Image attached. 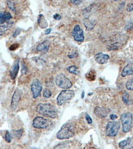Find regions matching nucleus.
<instances>
[{"label":"nucleus","instance_id":"1","mask_svg":"<svg viewBox=\"0 0 133 149\" xmlns=\"http://www.w3.org/2000/svg\"><path fill=\"white\" fill-rule=\"evenodd\" d=\"M36 110L43 116L55 118L57 116V111L54 105L51 104H39L36 106Z\"/></svg>","mask_w":133,"mask_h":149},{"label":"nucleus","instance_id":"2","mask_svg":"<svg viewBox=\"0 0 133 149\" xmlns=\"http://www.w3.org/2000/svg\"><path fill=\"white\" fill-rule=\"evenodd\" d=\"M75 127L72 124L63 125L57 133V138L61 140L70 139L75 134Z\"/></svg>","mask_w":133,"mask_h":149},{"label":"nucleus","instance_id":"3","mask_svg":"<svg viewBox=\"0 0 133 149\" xmlns=\"http://www.w3.org/2000/svg\"><path fill=\"white\" fill-rule=\"evenodd\" d=\"M52 125V121L41 116H36L34 118L32 125L36 129H47Z\"/></svg>","mask_w":133,"mask_h":149},{"label":"nucleus","instance_id":"4","mask_svg":"<svg viewBox=\"0 0 133 149\" xmlns=\"http://www.w3.org/2000/svg\"><path fill=\"white\" fill-rule=\"evenodd\" d=\"M121 121L123 126V131L128 132L132 127V115L130 112H126L121 115Z\"/></svg>","mask_w":133,"mask_h":149},{"label":"nucleus","instance_id":"5","mask_svg":"<svg viewBox=\"0 0 133 149\" xmlns=\"http://www.w3.org/2000/svg\"><path fill=\"white\" fill-rule=\"evenodd\" d=\"M75 92L73 90H63L58 94L57 98V102L58 105H62L67 101L71 100L75 96Z\"/></svg>","mask_w":133,"mask_h":149},{"label":"nucleus","instance_id":"6","mask_svg":"<svg viewBox=\"0 0 133 149\" xmlns=\"http://www.w3.org/2000/svg\"><path fill=\"white\" fill-rule=\"evenodd\" d=\"M56 83L61 88L69 89L72 88V83L62 73L58 74L56 78Z\"/></svg>","mask_w":133,"mask_h":149},{"label":"nucleus","instance_id":"7","mask_svg":"<svg viewBox=\"0 0 133 149\" xmlns=\"http://www.w3.org/2000/svg\"><path fill=\"white\" fill-rule=\"evenodd\" d=\"M120 125L117 121H110L106 126V134L110 137H114L118 134Z\"/></svg>","mask_w":133,"mask_h":149},{"label":"nucleus","instance_id":"8","mask_svg":"<svg viewBox=\"0 0 133 149\" xmlns=\"http://www.w3.org/2000/svg\"><path fill=\"white\" fill-rule=\"evenodd\" d=\"M31 90L34 99L38 98L42 91V85L38 79H35L31 85Z\"/></svg>","mask_w":133,"mask_h":149},{"label":"nucleus","instance_id":"9","mask_svg":"<svg viewBox=\"0 0 133 149\" xmlns=\"http://www.w3.org/2000/svg\"><path fill=\"white\" fill-rule=\"evenodd\" d=\"M72 36L74 40L78 42H83L84 39V33L79 25H76L72 30Z\"/></svg>","mask_w":133,"mask_h":149},{"label":"nucleus","instance_id":"10","mask_svg":"<svg viewBox=\"0 0 133 149\" xmlns=\"http://www.w3.org/2000/svg\"><path fill=\"white\" fill-rule=\"evenodd\" d=\"M21 95H22V92L19 89H16L14 93L11 100V105H10V107H11V110L13 111L16 110L17 108L21 97Z\"/></svg>","mask_w":133,"mask_h":149},{"label":"nucleus","instance_id":"11","mask_svg":"<svg viewBox=\"0 0 133 149\" xmlns=\"http://www.w3.org/2000/svg\"><path fill=\"white\" fill-rule=\"evenodd\" d=\"M19 70V58H17L13 63L10 70V76L12 79H15L16 78Z\"/></svg>","mask_w":133,"mask_h":149},{"label":"nucleus","instance_id":"12","mask_svg":"<svg viewBox=\"0 0 133 149\" xmlns=\"http://www.w3.org/2000/svg\"><path fill=\"white\" fill-rule=\"evenodd\" d=\"M94 58L95 61L99 63V64H104V63L108 61V60L110 58V57L108 54H105L102 52H100L95 55Z\"/></svg>","mask_w":133,"mask_h":149},{"label":"nucleus","instance_id":"13","mask_svg":"<svg viewBox=\"0 0 133 149\" xmlns=\"http://www.w3.org/2000/svg\"><path fill=\"white\" fill-rule=\"evenodd\" d=\"M14 24V21L7 20L0 24V36L3 35L6 31L12 27Z\"/></svg>","mask_w":133,"mask_h":149},{"label":"nucleus","instance_id":"14","mask_svg":"<svg viewBox=\"0 0 133 149\" xmlns=\"http://www.w3.org/2000/svg\"><path fill=\"white\" fill-rule=\"evenodd\" d=\"M132 74H133V63H130L124 67L121 72V75L122 77H126L127 76L132 75Z\"/></svg>","mask_w":133,"mask_h":149},{"label":"nucleus","instance_id":"15","mask_svg":"<svg viewBox=\"0 0 133 149\" xmlns=\"http://www.w3.org/2000/svg\"><path fill=\"white\" fill-rule=\"evenodd\" d=\"M109 113L108 109L104 108V107H96L94 109V113L99 118H104V117L107 116Z\"/></svg>","mask_w":133,"mask_h":149},{"label":"nucleus","instance_id":"16","mask_svg":"<svg viewBox=\"0 0 133 149\" xmlns=\"http://www.w3.org/2000/svg\"><path fill=\"white\" fill-rule=\"evenodd\" d=\"M83 23L87 30H91L94 29L95 24H96V21L91 20L88 18H85L83 20Z\"/></svg>","mask_w":133,"mask_h":149},{"label":"nucleus","instance_id":"17","mask_svg":"<svg viewBox=\"0 0 133 149\" xmlns=\"http://www.w3.org/2000/svg\"><path fill=\"white\" fill-rule=\"evenodd\" d=\"M49 47V42L48 41H45L41 42L36 47V50L38 51H48Z\"/></svg>","mask_w":133,"mask_h":149},{"label":"nucleus","instance_id":"18","mask_svg":"<svg viewBox=\"0 0 133 149\" xmlns=\"http://www.w3.org/2000/svg\"><path fill=\"white\" fill-rule=\"evenodd\" d=\"M38 24L41 29H45L48 26V24H47L46 19L42 14H40L38 15Z\"/></svg>","mask_w":133,"mask_h":149},{"label":"nucleus","instance_id":"19","mask_svg":"<svg viewBox=\"0 0 133 149\" xmlns=\"http://www.w3.org/2000/svg\"><path fill=\"white\" fill-rule=\"evenodd\" d=\"M12 18L11 15L8 12H0V24L5 21L10 20Z\"/></svg>","mask_w":133,"mask_h":149},{"label":"nucleus","instance_id":"20","mask_svg":"<svg viewBox=\"0 0 133 149\" xmlns=\"http://www.w3.org/2000/svg\"><path fill=\"white\" fill-rule=\"evenodd\" d=\"M122 99H123V102L127 105H130L131 104L132 102H131V100L130 97V95L129 94H127V93H125L123 95V97H122Z\"/></svg>","mask_w":133,"mask_h":149},{"label":"nucleus","instance_id":"21","mask_svg":"<svg viewBox=\"0 0 133 149\" xmlns=\"http://www.w3.org/2000/svg\"><path fill=\"white\" fill-rule=\"evenodd\" d=\"M67 70L68 71V72H70V73H73V74H77L79 73L78 68L75 65H72V66H70L69 67H68Z\"/></svg>","mask_w":133,"mask_h":149},{"label":"nucleus","instance_id":"22","mask_svg":"<svg viewBox=\"0 0 133 149\" xmlns=\"http://www.w3.org/2000/svg\"><path fill=\"white\" fill-rule=\"evenodd\" d=\"M126 88L127 90L133 91V77L130 80L127 81L126 83Z\"/></svg>","mask_w":133,"mask_h":149},{"label":"nucleus","instance_id":"23","mask_svg":"<svg viewBox=\"0 0 133 149\" xmlns=\"http://www.w3.org/2000/svg\"><path fill=\"white\" fill-rule=\"evenodd\" d=\"M13 132L14 135L15 137L17 138V139H20L21 136H22L24 131H23L22 129H20V130H16V131H13Z\"/></svg>","mask_w":133,"mask_h":149},{"label":"nucleus","instance_id":"24","mask_svg":"<svg viewBox=\"0 0 133 149\" xmlns=\"http://www.w3.org/2000/svg\"><path fill=\"white\" fill-rule=\"evenodd\" d=\"M52 95V92L50 91L49 89H46L44 90L43 91V96L45 98H49L51 97Z\"/></svg>","mask_w":133,"mask_h":149},{"label":"nucleus","instance_id":"25","mask_svg":"<svg viewBox=\"0 0 133 149\" xmlns=\"http://www.w3.org/2000/svg\"><path fill=\"white\" fill-rule=\"evenodd\" d=\"M95 74L93 73V71L89 72L87 74H86V78L88 79L89 81H93L95 79Z\"/></svg>","mask_w":133,"mask_h":149},{"label":"nucleus","instance_id":"26","mask_svg":"<svg viewBox=\"0 0 133 149\" xmlns=\"http://www.w3.org/2000/svg\"><path fill=\"white\" fill-rule=\"evenodd\" d=\"M7 4H8V8L10 10H13V11H15V10H16V9H15V6H14V3L12 1H8Z\"/></svg>","mask_w":133,"mask_h":149},{"label":"nucleus","instance_id":"27","mask_svg":"<svg viewBox=\"0 0 133 149\" xmlns=\"http://www.w3.org/2000/svg\"><path fill=\"white\" fill-rule=\"evenodd\" d=\"M129 144V140H124V141H122L119 143V147L121 148H125L126 146H127V145Z\"/></svg>","mask_w":133,"mask_h":149},{"label":"nucleus","instance_id":"28","mask_svg":"<svg viewBox=\"0 0 133 149\" xmlns=\"http://www.w3.org/2000/svg\"><path fill=\"white\" fill-rule=\"evenodd\" d=\"M5 139H6V141L8 142H10V141H11L12 137H11V135H10V134L8 131H6V134H5Z\"/></svg>","mask_w":133,"mask_h":149},{"label":"nucleus","instance_id":"29","mask_svg":"<svg viewBox=\"0 0 133 149\" xmlns=\"http://www.w3.org/2000/svg\"><path fill=\"white\" fill-rule=\"evenodd\" d=\"M28 68L26 65L25 64V63L22 62V74H25L26 72H27Z\"/></svg>","mask_w":133,"mask_h":149},{"label":"nucleus","instance_id":"30","mask_svg":"<svg viewBox=\"0 0 133 149\" xmlns=\"http://www.w3.org/2000/svg\"><path fill=\"white\" fill-rule=\"evenodd\" d=\"M19 47V44L12 45L11 46L9 47V50L10 51H15V50H16Z\"/></svg>","mask_w":133,"mask_h":149},{"label":"nucleus","instance_id":"31","mask_svg":"<svg viewBox=\"0 0 133 149\" xmlns=\"http://www.w3.org/2000/svg\"><path fill=\"white\" fill-rule=\"evenodd\" d=\"M70 1L72 4L76 5V6H78V5L82 3V1H81V0H72Z\"/></svg>","mask_w":133,"mask_h":149},{"label":"nucleus","instance_id":"32","mask_svg":"<svg viewBox=\"0 0 133 149\" xmlns=\"http://www.w3.org/2000/svg\"><path fill=\"white\" fill-rule=\"evenodd\" d=\"M133 10V4L132 3H129L127 4V10L128 12H131Z\"/></svg>","mask_w":133,"mask_h":149},{"label":"nucleus","instance_id":"33","mask_svg":"<svg viewBox=\"0 0 133 149\" xmlns=\"http://www.w3.org/2000/svg\"><path fill=\"white\" fill-rule=\"evenodd\" d=\"M21 32V30L20 29H17L16 30H15V31H14V33H13V37H16L17 36H18Z\"/></svg>","mask_w":133,"mask_h":149},{"label":"nucleus","instance_id":"34","mask_svg":"<svg viewBox=\"0 0 133 149\" xmlns=\"http://www.w3.org/2000/svg\"><path fill=\"white\" fill-rule=\"evenodd\" d=\"M86 120H87L88 124H91L92 123V122H93L92 119H91V117L89 116V115L88 114H87V113L86 114Z\"/></svg>","mask_w":133,"mask_h":149},{"label":"nucleus","instance_id":"35","mask_svg":"<svg viewBox=\"0 0 133 149\" xmlns=\"http://www.w3.org/2000/svg\"><path fill=\"white\" fill-rule=\"evenodd\" d=\"M54 19L55 20H59L61 19V16L58 14H56L54 15Z\"/></svg>","mask_w":133,"mask_h":149},{"label":"nucleus","instance_id":"36","mask_svg":"<svg viewBox=\"0 0 133 149\" xmlns=\"http://www.w3.org/2000/svg\"><path fill=\"white\" fill-rule=\"evenodd\" d=\"M110 118L111 120H115L117 118V116L115 114H111L110 115Z\"/></svg>","mask_w":133,"mask_h":149},{"label":"nucleus","instance_id":"37","mask_svg":"<svg viewBox=\"0 0 133 149\" xmlns=\"http://www.w3.org/2000/svg\"><path fill=\"white\" fill-rule=\"evenodd\" d=\"M51 31V29H47V30H45V33L46 35H47V34L50 33Z\"/></svg>","mask_w":133,"mask_h":149},{"label":"nucleus","instance_id":"38","mask_svg":"<svg viewBox=\"0 0 133 149\" xmlns=\"http://www.w3.org/2000/svg\"><path fill=\"white\" fill-rule=\"evenodd\" d=\"M70 56H68L70 58H73V57H75L77 56V54H74L73 55H69Z\"/></svg>","mask_w":133,"mask_h":149},{"label":"nucleus","instance_id":"39","mask_svg":"<svg viewBox=\"0 0 133 149\" xmlns=\"http://www.w3.org/2000/svg\"><path fill=\"white\" fill-rule=\"evenodd\" d=\"M84 91H83L81 94V98H84Z\"/></svg>","mask_w":133,"mask_h":149},{"label":"nucleus","instance_id":"40","mask_svg":"<svg viewBox=\"0 0 133 149\" xmlns=\"http://www.w3.org/2000/svg\"><path fill=\"white\" fill-rule=\"evenodd\" d=\"M88 149H96V148H93V147H91V148H89Z\"/></svg>","mask_w":133,"mask_h":149},{"label":"nucleus","instance_id":"41","mask_svg":"<svg viewBox=\"0 0 133 149\" xmlns=\"http://www.w3.org/2000/svg\"><path fill=\"white\" fill-rule=\"evenodd\" d=\"M128 149H133V146H132L131 147H130V148H129Z\"/></svg>","mask_w":133,"mask_h":149},{"label":"nucleus","instance_id":"42","mask_svg":"<svg viewBox=\"0 0 133 149\" xmlns=\"http://www.w3.org/2000/svg\"><path fill=\"white\" fill-rule=\"evenodd\" d=\"M32 149H37V148H33Z\"/></svg>","mask_w":133,"mask_h":149}]
</instances>
